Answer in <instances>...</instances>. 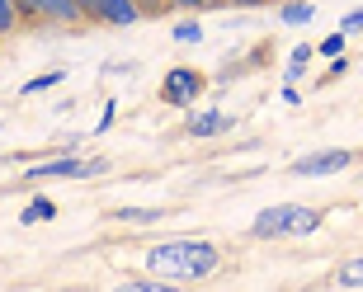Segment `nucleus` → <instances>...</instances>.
Returning <instances> with one entry per match:
<instances>
[{"label": "nucleus", "mask_w": 363, "mask_h": 292, "mask_svg": "<svg viewBox=\"0 0 363 292\" xmlns=\"http://www.w3.org/2000/svg\"><path fill=\"white\" fill-rule=\"evenodd\" d=\"M217 264H222V254L208 240H165L147 250V269L161 279H208Z\"/></svg>", "instance_id": "nucleus-1"}, {"label": "nucleus", "mask_w": 363, "mask_h": 292, "mask_svg": "<svg viewBox=\"0 0 363 292\" xmlns=\"http://www.w3.org/2000/svg\"><path fill=\"white\" fill-rule=\"evenodd\" d=\"M321 226L316 208H297V203H279V208H264V213L250 222V236L274 240V236H311Z\"/></svg>", "instance_id": "nucleus-2"}, {"label": "nucleus", "mask_w": 363, "mask_h": 292, "mask_svg": "<svg viewBox=\"0 0 363 292\" xmlns=\"http://www.w3.org/2000/svg\"><path fill=\"white\" fill-rule=\"evenodd\" d=\"M19 14L28 19H52V24H81L85 10L76 0H19Z\"/></svg>", "instance_id": "nucleus-3"}, {"label": "nucleus", "mask_w": 363, "mask_h": 292, "mask_svg": "<svg viewBox=\"0 0 363 292\" xmlns=\"http://www.w3.org/2000/svg\"><path fill=\"white\" fill-rule=\"evenodd\" d=\"M203 94V76L199 71H189V67H175L170 76L161 80V99L165 104H194Z\"/></svg>", "instance_id": "nucleus-4"}, {"label": "nucleus", "mask_w": 363, "mask_h": 292, "mask_svg": "<svg viewBox=\"0 0 363 292\" xmlns=\"http://www.w3.org/2000/svg\"><path fill=\"white\" fill-rule=\"evenodd\" d=\"M350 151H316V156H302L293 165V174L297 179H316V174H335V170H345L350 165Z\"/></svg>", "instance_id": "nucleus-5"}, {"label": "nucleus", "mask_w": 363, "mask_h": 292, "mask_svg": "<svg viewBox=\"0 0 363 292\" xmlns=\"http://www.w3.org/2000/svg\"><path fill=\"white\" fill-rule=\"evenodd\" d=\"M28 179H85V160H76V156L48 160V165H33Z\"/></svg>", "instance_id": "nucleus-6"}, {"label": "nucleus", "mask_w": 363, "mask_h": 292, "mask_svg": "<svg viewBox=\"0 0 363 292\" xmlns=\"http://www.w3.org/2000/svg\"><path fill=\"white\" fill-rule=\"evenodd\" d=\"M99 19L104 24H137L142 19V5L137 0H99Z\"/></svg>", "instance_id": "nucleus-7"}, {"label": "nucleus", "mask_w": 363, "mask_h": 292, "mask_svg": "<svg viewBox=\"0 0 363 292\" xmlns=\"http://www.w3.org/2000/svg\"><path fill=\"white\" fill-rule=\"evenodd\" d=\"M231 118L222 113V108H208V113H194L189 118V137H217V133H227Z\"/></svg>", "instance_id": "nucleus-8"}, {"label": "nucleus", "mask_w": 363, "mask_h": 292, "mask_svg": "<svg viewBox=\"0 0 363 292\" xmlns=\"http://www.w3.org/2000/svg\"><path fill=\"white\" fill-rule=\"evenodd\" d=\"M113 217H118V222H133V226H147V222H161V208H118V213H113Z\"/></svg>", "instance_id": "nucleus-9"}, {"label": "nucleus", "mask_w": 363, "mask_h": 292, "mask_svg": "<svg viewBox=\"0 0 363 292\" xmlns=\"http://www.w3.org/2000/svg\"><path fill=\"white\" fill-rule=\"evenodd\" d=\"M52 217H57V203H52V198H33V203L24 208V222H28V226H33V222H52Z\"/></svg>", "instance_id": "nucleus-10"}, {"label": "nucleus", "mask_w": 363, "mask_h": 292, "mask_svg": "<svg viewBox=\"0 0 363 292\" xmlns=\"http://www.w3.org/2000/svg\"><path fill=\"white\" fill-rule=\"evenodd\" d=\"M311 0H288V5H283V24H307L311 19Z\"/></svg>", "instance_id": "nucleus-11"}, {"label": "nucleus", "mask_w": 363, "mask_h": 292, "mask_svg": "<svg viewBox=\"0 0 363 292\" xmlns=\"http://www.w3.org/2000/svg\"><path fill=\"white\" fill-rule=\"evenodd\" d=\"M19 19H24V14H19V0H0V33H14Z\"/></svg>", "instance_id": "nucleus-12"}, {"label": "nucleus", "mask_w": 363, "mask_h": 292, "mask_svg": "<svg viewBox=\"0 0 363 292\" xmlns=\"http://www.w3.org/2000/svg\"><path fill=\"white\" fill-rule=\"evenodd\" d=\"M340 283H345V288H363V254L340 269Z\"/></svg>", "instance_id": "nucleus-13"}, {"label": "nucleus", "mask_w": 363, "mask_h": 292, "mask_svg": "<svg viewBox=\"0 0 363 292\" xmlns=\"http://www.w3.org/2000/svg\"><path fill=\"white\" fill-rule=\"evenodd\" d=\"M52 85H62V71H48V76H33L24 85V94H43V90H52Z\"/></svg>", "instance_id": "nucleus-14"}, {"label": "nucleus", "mask_w": 363, "mask_h": 292, "mask_svg": "<svg viewBox=\"0 0 363 292\" xmlns=\"http://www.w3.org/2000/svg\"><path fill=\"white\" fill-rule=\"evenodd\" d=\"M307 62H311V47H297V52L288 57V80L302 76V71H307Z\"/></svg>", "instance_id": "nucleus-15"}, {"label": "nucleus", "mask_w": 363, "mask_h": 292, "mask_svg": "<svg viewBox=\"0 0 363 292\" xmlns=\"http://www.w3.org/2000/svg\"><path fill=\"white\" fill-rule=\"evenodd\" d=\"M345 38H350V33H345V28H335V33L321 43V57H340V52H345Z\"/></svg>", "instance_id": "nucleus-16"}, {"label": "nucleus", "mask_w": 363, "mask_h": 292, "mask_svg": "<svg viewBox=\"0 0 363 292\" xmlns=\"http://www.w3.org/2000/svg\"><path fill=\"white\" fill-rule=\"evenodd\" d=\"M175 38H179V43H199L203 28H199V24H175Z\"/></svg>", "instance_id": "nucleus-17"}, {"label": "nucleus", "mask_w": 363, "mask_h": 292, "mask_svg": "<svg viewBox=\"0 0 363 292\" xmlns=\"http://www.w3.org/2000/svg\"><path fill=\"white\" fill-rule=\"evenodd\" d=\"M113 118H118V108H113V99H108L104 113H99V128H94V133H108V128H113Z\"/></svg>", "instance_id": "nucleus-18"}, {"label": "nucleus", "mask_w": 363, "mask_h": 292, "mask_svg": "<svg viewBox=\"0 0 363 292\" xmlns=\"http://www.w3.org/2000/svg\"><path fill=\"white\" fill-rule=\"evenodd\" d=\"M340 28H345V33H359V28H363V10L345 14V24H340Z\"/></svg>", "instance_id": "nucleus-19"}, {"label": "nucleus", "mask_w": 363, "mask_h": 292, "mask_svg": "<svg viewBox=\"0 0 363 292\" xmlns=\"http://www.w3.org/2000/svg\"><path fill=\"white\" fill-rule=\"evenodd\" d=\"M76 5L85 10V19H99V0H76Z\"/></svg>", "instance_id": "nucleus-20"}, {"label": "nucleus", "mask_w": 363, "mask_h": 292, "mask_svg": "<svg viewBox=\"0 0 363 292\" xmlns=\"http://www.w3.org/2000/svg\"><path fill=\"white\" fill-rule=\"evenodd\" d=\"M128 292H165L161 283H128Z\"/></svg>", "instance_id": "nucleus-21"}, {"label": "nucleus", "mask_w": 363, "mask_h": 292, "mask_svg": "<svg viewBox=\"0 0 363 292\" xmlns=\"http://www.w3.org/2000/svg\"><path fill=\"white\" fill-rule=\"evenodd\" d=\"M231 5H264V0H231Z\"/></svg>", "instance_id": "nucleus-22"}]
</instances>
